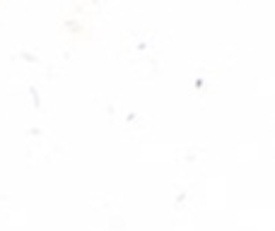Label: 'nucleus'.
Instances as JSON below:
<instances>
[]
</instances>
